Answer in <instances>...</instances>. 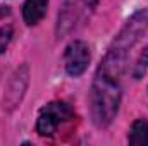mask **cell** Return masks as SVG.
I'll return each instance as SVG.
<instances>
[{
    "label": "cell",
    "instance_id": "6da1fadb",
    "mask_svg": "<svg viewBox=\"0 0 148 146\" xmlns=\"http://www.w3.org/2000/svg\"><path fill=\"white\" fill-rule=\"evenodd\" d=\"M148 33V9H141L138 12H134L127 23L124 24V28L119 31V35L114 38L112 45L109 46L107 53L103 55L93 84L97 88H110L119 91L121 89V77L126 71V64H127V57L131 53V50L134 48V45Z\"/></svg>",
    "mask_w": 148,
    "mask_h": 146
},
{
    "label": "cell",
    "instance_id": "7a4b0ae2",
    "mask_svg": "<svg viewBox=\"0 0 148 146\" xmlns=\"http://www.w3.org/2000/svg\"><path fill=\"white\" fill-rule=\"evenodd\" d=\"M98 2L100 0H64L57 16V38L67 36L81 23H84L93 14Z\"/></svg>",
    "mask_w": 148,
    "mask_h": 146
},
{
    "label": "cell",
    "instance_id": "3957f363",
    "mask_svg": "<svg viewBox=\"0 0 148 146\" xmlns=\"http://www.w3.org/2000/svg\"><path fill=\"white\" fill-rule=\"evenodd\" d=\"M73 119V108L66 102H50L40 110L36 119V132L40 136H52L57 129Z\"/></svg>",
    "mask_w": 148,
    "mask_h": 146
},
{
    "label": "cell",
    "instance_id": "277c9868",
    "mask_svg": "<svg viewBox=\"0 0 148 146\" xmlns=\"http://www.w3.org/2000/svg\"><path fill=\"white\" fill-rule=\"evenodd\" d=\"M29 84V67L28 64L19 65L14 74L10 76V79L5 84V91H3V110L7 112H14L21 105L26 89Z\"/></svg>",
    "mask_w": 148,
    "mask_h": 146
},
{
    "label": "cell",
    "instance_id": "5b68a950",
    "mask_svg": "<svg viewBox=\"0 0 148 146\" xmlns=\"http://www.w3.org/2000/svg\"><path fill=\"white\" fill-rule=\"evenodd\" d=\"M90 59H91V52H90V46L84 41H81V40L71 41L66 48V53H64L66 72L69 76H73V77L81 76L88 69Z\"/></svg>",
    "mask_w": 148,
    "mask_h": 146
},
{
    "label": "cell",
    "instance_id": "8992f818",
    "mask_svg": "<svg viewBox=\"0 0 148 146\" xmlns=\"http://www.w3.org/2000/svg\"><path fill=\"white\" fill-rule=\"evenodd\" d=\"M48 0H26L23 7V19L28 26L38 24L47 14Z\"/></svg>",
    "mask_w": 148,
    "mask_h": 146
},
{
    "label": "cell",
    "instance_id": "52a82bcc",
    "mask_svg": "<svg viewBox=\"0 0 148 146\" xmlns=\"http://www.w3.org/2000/svg\"><path fill=\"white\" fill-rule=\"evenodd\" d=\"M127 143L133 146L148 145V122L145 119H138L133 122V126L127 132Z\"/></svg>",
    "mask_w": 148,
    "mask_h": 146
},
{
    "label": "cell",
    "instance_id": "ba28073f",
    "mask_svg": "<svg viewBox=\"0 0 148 146\" xmlns=\"http://www.w3.org/2000/svg\"><path fill=\"white\" fill-rule=\"evenodd\" d=\"M147 67H148V46L141 52V55H140V59L136 60V64H134V69H133V77L134 79H140L143 74L147 72Z\"/></svg>",
    "mask_w": 148,
    "mask_h": 146
},
{
    "label": "cell",
    "instance_id": "9c48e42d",
    "mask_svg": "<svg viewBox=\"0 0 148 146\" xmlns=\"http://www.w3.org/2000/svg\"><path fill=\"white\" fill-rule=\"evenodd\" d=\"M12 35H14L12 26H2L0 28V55L7 50V46L12 40Z\"/></svg>",
    "mask_w": 148,
    "mask_h": 146
}]
</instances>
